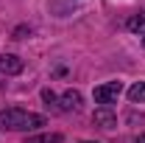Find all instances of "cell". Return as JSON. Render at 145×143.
<instances>
[{"label": "cell", "mask_w": 145, "mask_h": 143, "mask_svg": "<svg viewBox=\"0 0 145 143\" xmlns=\"http://www.w3.org/2000/svg\"><path fill=\"white\" fill-rule=\"evenodd\" d=\"M39 126H45V115H36V112H28V109H20V107L0 112V129L31 132V129H39Z\"/></svg>", "instance_id": "1"}, {"label": "cell", "mask_w": 145, "mask_h": 143, "mask_svg": "<svg viewBox=\"0 0 145 143\" xmlns=\"http://www.w3.org/2000/svg\"><path fill=\"white\" fill-rule=\"evenodd\" d=\"M120 93H123V81H109V84H101V87H95V101L98 104H112V101H117L120 98Z\"/></svg>", "instance_id": "2"}, {"label": "cell", "mask_w": 145, "mask_h": 143, "mask_svg": "<svg viewBox=\"0 0 145 143\" xmlns=\"http://www.w3.org/2000/svg\"><path fill=\"white\" fill-rule=\"evenodd\" d=\"M56 104L61 112H78L81 109V93L78 90H67L61 98H56Z\"/></svg>", "instance_id": "3"}, {"label": "cell", "mask_w": 145, "mask_h": 143, "mask_svg": "<svg viewBox=\"0 0 145 143\" xmlns=\"http://www.w3.org/2000/svg\"><path fill=\"white\" fill-rule=\"evenodd\" d=\"M22 59L20 56H14V54H3L0 56V73L3 76H17V73H22Z\"/></svg>", "instance_id": "4"}, {"label": "cell", "mask_w": 145, "mask_h": 143, "mask_svg": "<svg viewBox=\"0 0 145 143\" xmlns=\"http://www.w3.org/2000/svg\"><path fill=\"white\" fill-rule=\"evenodd\" d=\"M92 121H95L98 126H103V129H114V126H117V118H114L109 109H95Z\"/></svg>", "instance_id": "5"}, {"label": "cell", "mask_w": 145, "mask_h": 143, "mask_svg": "<svg viewBox=\"0 0 145 143\" xmlns=\"http://www.w3.org/2000/svg\"><path fill=\"white\" fill-rule=\"evenodd\" d=\"M128 31H134V34H142V36H145V11L134 14V17H128Z\"/></svg>", "instance_id": "6"}, {"label": "cell", "mask_w": 145, "mask_h": 143, "mask_svg": "<svg viewBox=\"0 0 145 143\" xmlns=\"http://www.w3.org/2000/svg\"><path fill=\"white\" fill-rule=\"evenodd\" d=\"M128 98H131L134 104H142L145 101V81H137L134 87L128 90Z\"/></svg>", "instance_id": "7"}, {"label": "cell", "mask_w": 145, "mask_h": 143, "mask_svg": "<svg viewBox=\"0 0 145 143\" xmlns=\"http://www.w3.org/2000/svg\"><path fill=\"white\" fill-rule=\"evenodd\" d=\"M64 138L61 135H36V138H28L25 143H61Z\"/></svg>", "instance_id": "8"}, {"label": "cell", "mask_w": 145, "mask_h": 143, "mask_svg": "<svg viewBox=\"0 0 145 143\" xmlns=\"http://www.w3.org/2000/svg\"><path fill=\"white\" fill-rule=\"evenodd\" d=\"M137 143H145V135H140V140H137Z\"/></svg>", "instance_id": "9"}, {"label": "cell", "mask_w": 145, "mask_h": 143, "mask_svg": "<svg viewBox=\"0 0 145 143\" xmlns=\"http://www.w3.org/2000/svg\"><path fill=\"white\" fill-rule=\"evenodd\" d=\"M84 143H95V140H84Z\"/></svg>", "instance_id": "10"}]
</instances>
